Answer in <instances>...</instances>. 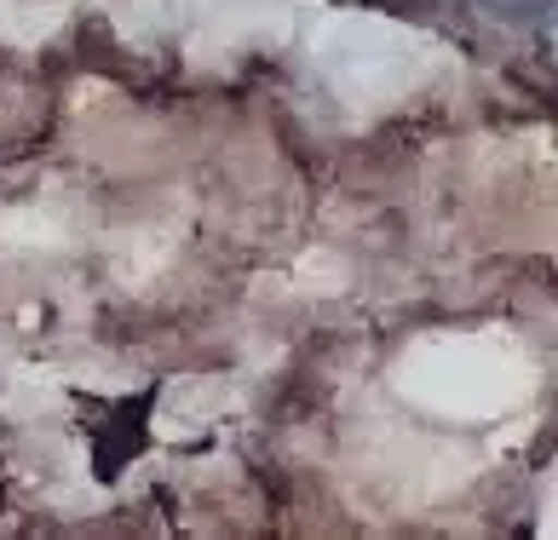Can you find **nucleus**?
Listing matches in <instances>:
<instances>
[{"label":"nucleus","instance_id":"f257e3e1","mask_svg":"<svg viewBox=\"0 0 558 540\" xmlns=\"http://www.w3.org/2000/svg\"><path fill=\"white\" fill-rule=\"evenodd\" d=\"M495 7H507V12H512V7H530V0H495Z\"/></svg>","mask_w":558,"mask_h":540}]
</instances>
